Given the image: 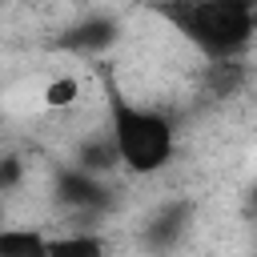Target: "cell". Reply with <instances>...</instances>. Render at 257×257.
<instances>
[{
  "label": "cell",
  "mask_w": 257,
  "mask_h": 257,
  "mask_svg": "<svg viewBox=\"0 0 257 257\" xmlns=\"http://www.w3.org/2000/svg\"><path fill=\"white\" fill-rule=\"evenodd\" d=\"M153 12L205 60H237L257 40V0H157Z\"/></svg>",
  "instance_id": "1"
},
{
  "label": "cell",
  "mask_w": 257,
  "mask_h": 257,
  "mask_svg": "<svg viewBox=\"0 0 257 257\" xmlns=\"http://www.w3.org/2000/svg\"><path fill=\"white\" fill-rule=\"evenodd\" d=\"M104 120L120 153V169L133 177H157L177 157V124L161 104L133 100L116 84H104Z\"/></svg>",
  "instance_id": "2"
},
{
  "label": "cell",
  "mask_w": 257,
  "mask_h": 257,
  "mask_svg": "<svg viewBox=\"0 0 257 257\" xmlns=\"http://www.w3.org/2000/svg\"><path fill=\"white\" fill-rule=\"evenodd\" d=\"M189 225H193V205H189V201H165V205H157L153 217L145 221L141 237H145V245H153V249H173V245L189 233Z\"/></svg>",
  "instance_id": "3"
},
{
  "label": "cell",
  "mask_w": 257,
  "mask_h": 257,
  "mask_svg": "<svg viewBox=\"0 0 257 257\" xmlns=\"http://www.w3.org/2000/svg\"><path fill=\"white\" fill-rule=\"evenodd\" d=\"M48 257H108V241L88 225H72L64 233H48Z\"/></svg>",
  "instance_id": "4"
},
{
  "label": "cell",
  "mask_w": 257,
  "mask_h": 257,
  "mask_svg": "<svg viewBox=\"0 0 257 257\" xmlns=\"http://www.w3.org/2000/svg\"><path fill=\"white\" fill-rule=\"evenodd\" d=\"M0 257H48V233L40 225H0Z\"/></svg>",
  "instance_id": "5"
},
{
  "label": "cell",
  "mask_w": 257,
  "mask_h": 257,
  "mask_svg": "<svg viewBox=\"0 0 257 257\" xmlns=\"http://www.w3.org/2000/svg\"><path fill=\"white\" fill-rule=\"evenodd\" d=\"M80 100H84V84H80V76H52L44 88H40V104L48 108V112H76L80 108Z\"/></svg>",
  "instance_id": "6"
}]
</instances>
